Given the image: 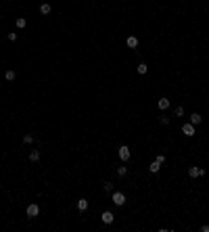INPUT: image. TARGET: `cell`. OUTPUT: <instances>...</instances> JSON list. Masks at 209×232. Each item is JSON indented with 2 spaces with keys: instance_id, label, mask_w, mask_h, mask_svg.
Returning a JSON list of instances; mask_svg holds the SVG:
<instances>
[{
  "instance_id": "cell-1",
  "label": "cell",
  "mask_w": 209,
  "mask_h": 232,
  "mask_svg": "<svg viewBox=\"0 0 209 232\" xmlns=\"http://www.w3.org/2000/svg\"><path fill=\"white\" fill-rule=\"evenodd\" d=\"M25 213H27V218H38L40 215V205L38 203H32V205H27V209H25Z\"/></svg>"
},
{
  "instance_id": "cell-2",
  "label": "cell",
  "mask_w": 209,
  "mask_h": 232,
  "mask_svg": "<svg viewBox=\"0 0 209 232\" xmlns=\"http://www.w3.org/2000/svg\"><path fill=\"white\" fill-rule=\"evenodd\" d=\"M188 176H190V178H199V176H205V169H203V167H197V165H192V167H188Z\"/></svg>"
},
{
  "instance_id": "cell-3",
  "label": "cell",
  "mask_w": 209,
  "mask_h": 232,
  "mask_svg": "<svg viewBox=\"0 0 209 232\" xmlns=\"http://www.w3.org/2000/svg\"><path fill=\"white\" fill-rule=\"evenodd\" d=\"M117 155H119V159H121V161H128V159H130V155H132V153H130V146L121 144V146H119V151H117Z\"/></svg>"
},
{
  "instance_id": "cell-4",
  "label": "cell",
  "mask_w": 209,
  "mask_h": 232,
  "mask_svg": "<svg viewBox=\"0 0 209 232\" xmlns=\"http://www.w3.org/2000/svg\"><path fill=\"white\" fill-rule=\"evenodd\" d=\"M113 203H115L117 207L125 205V194H124V192H113Z\"/></svg>"
},
{
  "instance_id": "cell-5",
  "label": "cell",
  "mask_w": 209,
  "mask_h": 232,
  "mask_svg": "<svg viewBox=\"0 0 209 232\" xmlns=\"http://www.w3.org/2000/svg\"><path fill=\"white\" fill-rule=\"evenodd\" d=\"M182 134H186L188 138H190V136H195V126H192L190 121H188V124H184V126H182Z\"/></svg>"
},
{
  "instance_id": "cell-6",
  "label": "cell",
  "mask_w": 209,
  "mask_h": 232,
  "mask_svg": "<svg viewBox=\"0 0 209 232\" xmlns=\"http://www.w3.org/2000/svg\"><path fill=\"white\" fill-rule=\"evenodd\" d=\"M100 220H103V224H113L115 222V215H113V211H105L100 215Z\"/></svg>"
},
{
  "instance_id": "cell-7",
  "label": "cell",
  "mask_w": 209,
  "mask_h": 232,
  "mask_svg": "<svg viewBox=\"0 0 209 232\" xmlns=\"http://www.w3.org/2000/svg\"><path fill=\"white\" fill-rule=\"evenodd\" d=\"M159 169H161V163H159V161L155 159V161H153V163L149 165V172H151V174H157Z\"/></svg>"
},
{
  "instance_id": "cell-8",
  "label": "cell",
  "mask_w": 209,
  "mask_h": 232,
  "mask_svg": "<svg viewBox=\"0 0 209 232\" xmlns=\"http://www.w3.org/2000/svg\"><path fill=\"white\" fill-rule=\"evenodd\" d=\"M157 107H159L161 111H165L167 107H169V98H165V96H163V98H159V102H157Z\"/></svg>"
},
{
  "instance_id": "cell-9",
  "label": "cell",
  "mask_w": 209,
  "mask_h": 232,
  "mask_svg": "<svg viewBox=\"0 0 209 232\" xmlns=\"http://www.w3.org/2000/svg\"><path fill=\"white\" fill-rule=\"evenodd\" d=\"M201 121H203L201 113H192V115H190V124H192V126H197V124H201Z\"/></svg>"
},
{
  "instance_id": "cell-10",
  "label": "cell",
  "mask_w": 209,
  "mask_h": 232,
  "mask_svg": "<svg viewBox=\"0 0 209 232\" xmlns=\"http://www.w3.org/2000/svg\"><path fill=\"white\" fill-rule=\"evenodd\" d=\"M125 44H128L130 48H136L138 46V38H136V36H130V38L125 40Z\"/></svg>"
},
{
  "instance_id": "cell-11",
  "label": "cell",
  "mask_w": 209,
  "mask_h": 232,
  "mask_svg": "<svg viewBox=\"0 0 209 232\" xmlns=\"http://www.w3.org/2000/svg\"><path fill=\"white\" fill-rule=\"evenodd\" d=\"M78 209H80V211H86V209H88V201H86V199H80V201H78Z\"/></svg>"
},
{
  "instance_id": "cell-12",
  "label": "cell",
  "mask_w": 209,
  "mask_h": 232,
  "mask_svg": "<svg viewBox=\"0 0 209 232\" xmlns=\"http://www.w3.org/2000/svg\"><path fill=\"white\" fill-rule=\"evenodd\" d=\"M4 80L13 82V80H15V71H13V69H6V71H4Z\"/></svg>"
},
{
  "instance_id": "cell-13",
  "label": "cell",
  "mask_w": 209,
  "mask_h": 232,
  "mask_svg": "<svg viewBox=\"0 0 209 232\" xmlns=\"http://www.w3.org/2000/svg\"><path fill=\"white\" fill-rule=\"evenodd\" d=\"M146 71H149V65H146V63H140V65H138V73H140V75H144Z\"/></svg>"
},
{
  "instance_id": "cell-14",
  "label": "cell",
  "mask_w": 209,
  "mask_h": 232,
  "mask_svg": "<svg viewBox=\"0 0 209 232\" xmlns=\"http://www.w3.org/2000/svg\"><path fill=\"white\" fill-rule=\"evenodd\" d=\"M29 161H40V151H32L29 153Z\"/></svg>"
},
{
  "instance_id": "cell-15",
  "label": "cell",
  "mask_w": 209,
  "mask_h": 232,
  "mask_svg": "<svg viewBox=\"0 0 209 232\" xmlns=\"http://www.w3.org/2000/svg\"><path fill=\"white\" fill-rule=\"evenodd\" d=\"M40 13L42 15H48V13H50V4H48V2H44V4L40 6Z\"/></svg>"
},
{
  "instance_id": "cell-16",
  "label": "cell",
  "mask_w": 209,
  "mask_h": 232,
  "mask_svg": "<svg viewBox=\"0 0 209 232\" xmlns=\"http://www.w3.org/2000/svg\"><path fill=\"white\" fill-rule=\"evenodd\" d=\"M15 23H17V27H19V29H23V27H25V25H27V21H25V19H23V17H19V19H17V21H15Z\"/></svg>"
},
{
  "instance_id": "cell-17",
  "label": "cell",
  "mask_w": 209,
  "mask_h": 232,
  "mask_svg": "<svg viewBox=\"0 0 209 232\" xmlns=\"http://www.w3.org/2000/svg\"><path fill=\"white\" fill-rule=\"evenodd\" d=\"M174 115H176V117H182V115H184V107H176V109H174Z\"/></svg>"
},
{
  "instance_id": "cell-18",
  "label": "cell",
  "mask_w": 209,
  "mask_h": 232,
  "mask_svg": "<svg viewBox=\"0 0 209 232\" xmlns=\"http://www.w3.org/2000/svg\"><path fill=\"white\" fill-rule=\"evenodd\" d=\"M125 174H128V167H124V165H121V167H117V176H119V178H124Z\"/></svg>"
},
{
  "instance_id": "cell-19",
  "label": "cell",
  "mask_w": 209,
  "mask_h": 232,
  "mask_svg": "<svg viewBox=\"0 0 209 232\" xmlns=\"http://www.w3.org/2000/svg\"><path fill=\"white\" fill-rule=\"evenodd\" d=\"M23 142H25V144H32V142H34V136H32V134H25V136H23Z\"/></svg>"
},
{
  "instance_id": "cell-20",
  "label": "cell",
  "mask_w": 209,
  "mask_h": 232,
  "mask_svg": "<svg viewBox=\"0 0 209 232\" xmlns=\"http://www.w3.org/2000/svg\"><path fill=\"white\" fill-rule=\"evenodd\" d=\"M103 188H105V192H113V184H111V182H105Z\"/></svg>"
},
{
  "instance_id": "cell-21",
  "label": "cell",
  "mask_w": 209,
  "mask_h": 232,
  "mask_svg": "<svg viewBox=\"0 0 209 232\" xmlns=\"http://www.w3.org/2000/svg\"><path fill=\"white\" fill-rule=\"evenodd\" d=\"M8 40H17V34L15 32H8Z\"/></svg>"
},
{
  "instance_id": "cell-22",
  "label": "cell",
  "mask_w": 209,
  "mask_h": 232,
  "mask_svg": "<svg viewBox=\"0 0 209 232\" xmlns=\"http://www.w3.org/2000/svg\"><path fill=\"white\" fill-rule=\"evenodd\" d=\"M155 159H157V161H159V163H163V161H165V155H157V157H155Z\"/></svg>"
},
{
  "instance_id": "cell-23",
  "label": "cell",
  "mask_w": 209,
  "mask_h": 232,
  "mask_svg": "<svg viewBox=\"0 0 209 232\" xmlns=\"http://www.w3.org/2000/svg\"><path fill=\"white\" fill-rule=\"evenodd\" d=\"M161 124H163V126H167V124H169V117H165V115H163V117H161Z\"/></svg>"
},
{
  "instance_id": "cell-24",
  "label": "cell",
  "mask_w": 209,
  "mask_h": 232,
  "mask_svg": "<svg viewBox=\"0 0 209 232\" xmlns=\"http://www.w3.org/2000/svg\"><path fill=\"white\" fill-rule=\"evenodd\" d=\"M201 230H203V232H209V226H203V228H201Z\"/></svg>"
}]
</instances>
